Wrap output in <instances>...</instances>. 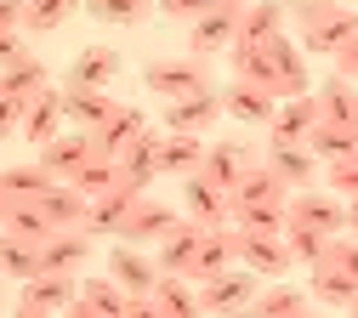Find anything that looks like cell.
Segmentation results:
<instances>
[{
  "label": "cell",
  "instance_id": "1",
  "mask_svg": "<svg viewBox=\"0 0 358 318\" xmlns=\"http://www.w3.org/2000/svg\"><path fill=\"white\" fill-rule=\"evenodd\" d=\"M148 312H154L148 296H125L108 273L103 279H85L80 296L69 301V318H148Z\"/></svg>",
  "mask_w": 358,
  "mask_h": 318
},
{
  "label": "cell",
  "instance_id": "2",
  "mask_svg": "<svg viewBox=\"0 0 358 318\" xmlns=\"http://www.w3.org/2000/svg\"><path fill=\"white\" fill-rule=\"evenodd\" d=\"M143 85L154 91V97H165V103H176V97H194V91H210V68H205V57H154L148 68H143Z\"/></svg>",
  "mask_w": 358,
  "mask_h": 318
},
{
  "label": "cell",
  "instance_id": "3",
  "mask_svg": "<svg viewBox=\"0 0 358 318\" xmlns=\"http://www.w3.org/2000/svg\"><path fill=\"white\" fill-rule=\"evenodd\" d=\"M256 301V273L250 267H222L199 279V312H239Z\"/></svg>",
  "mask_w": 358,
  "mask_h": 318
},
{
  "label": "cell",
  "instance_id": "4",
  "mask_svg": "<svg viewBox=\"0 0 358 318\" xmlns=\"http://www.w3.org/2000/svg\"><path fill=\"white\" fill-rule=\"evenodd\" d=\"M234 256L256 273V279H285V273H290L285 233H245V227H234Z\"/></svg>",
  "mask_w": 358,
  "mask_h": 318
},
{
  "label": "cell",
  "instance_id": "5",
  "mask_svg": "<svg viewBox=\"0 0 358 318\" xmlns=\"http://www.w3.org/2000/svg\"><path fill=\"white\" fill-rule=\"evenodd\" d=\"M80 296V284H74V273H46L40 267L34 279H23V290H17V312L23 318H40V312H69V301Z\"/></svg>",
  "mask_w": 358,
  "mask_h": 318
},
{
  "label": "cell",
  "instance_id": "6",
  "mask_svg": "<svg viewBox=\"0 0 358 318\" xmlns=\"http://www.w3.org/2000/svg\"><path fill=\"white\" fill-rule=\"evenodd\" d=\"M239 34V6H228V0H216V6L205 17L188 23V52L194 57H216V52H228Z\"/></svg>",
  "mask_w": 358,
  "mask_h": 318
},
{
  "label": "cell",
  "instance_id": "7",
  "mask_svg": "<svg viewBox=\"0 0 358 318\" xmlns=\"http://www.w3.org/2000/svg\"><path fill=\"white\" fill-rule=\"evenodd\" d=\"M176 222H182L176 210H165L159 199L137 194V199H131V210H125V222H120V239H125V245H159Z\"/></svg>",
  "mask_w": 358,
  "mask_h": 318
},
{
  "label": "cell",
  "instance_id": "8",
  "mask_svg": "<svg viewBox=\"0 0 358 318\" xmlns=\"http://www.w3.org/2000/svg\"><path fill=\"white\" fill-rule=\"evenodd\" d=\"M159 136H165V131H154V125H143V131H137V143L120 154V188L148 194V182L159 176Z\"/></svg>",
  "mask_w": 358,
  "mask_h": 318
},
{
  "label": "cell",
  "instance_id": "9",
  "mask_svg": "<svg viewBox=\"0 0 358 318\" xmlns=\"http://www.w3.org/2000/svg\"><path fill=\"white\" fill-rule=\"evenodd\" d=\"M85 261H92V233L85 227H52L40 239V267L46 273H80Z\"/></svg>",
  "mask_w": 358,
  "mask_h": 318
},
{
  "label": "cell",
  "instance_id": "10",
  "mask_svg": "<svg viewBox=\"0 0 358 318\" xmlns=\"http://www.w3.org/2000/svg\"><path fill=\"white\" fill-rule=\"evenodd\" d=\"M92 154H97V148H92V131H80V125H74V131H57L52 143H40V165L52 171V182H69Z\"/></svg>",
  "mask_w": 358,
  "mask_h": 318
},
{
  "label": "cell",
  "instance_id": "11",
  "mask_svg": "<svg viewBox=\"0 0 358 318\" xmlns=\"http://www.w3.org/2000/svg\"><path fill=\"white\" fill-rule=\"evenodd\" d=\"M182 210H188V222H199V227H222L234 205H228V188H216V182H210L205 171H188Z\"/></svg>",
  "mask_w": 358,
  "mask_h": 318
},
{
  "label": "cell",
  "instance_id": "12",
  "mask_svg": "<svg viewBox=\"0 0 358 318\" xmlns=\"http://www.w3.org/2000/svg\"><path fill=\"white\" fill-rule=\"evenodd\" d=\"M108 279H114L125 296H148L154 279H159V267L143 256V245H125V239H120V245L108 250Z\"/></svg>",
  "mask_w": 358,
  "mask_h": 318
},
{
  "label": "cell",
  "instance_id": "13",
  "mask_svg": "<svg viewBox=\"0 0 358 318\" xmlns=\"http://www.w3.org/2000/svg\"><path fill=\"white\" fill-rule=\"evenodd\" d=\"M313 125H319V97L301 91V97H279L273 120H267V136H273V143H307Z\"/></svg>",
  "mask_w": 358,
  "mask_h": 318
},
{
  "label": "cell",
  "instance_id": "14",
  "mask_svg": "<svg viewBox=\"0 0 358 318\" xmlns=\"http://www.w3.org/2000/svg\"><path fill=\"white\" fill-rule=\"evenodd\" d=\"M17 131L29 136L34 148H40V143H52V136L63 131V91H57V85H40L34 97L23 103V125H17Z\"/></svg>",
  "mask_w": 358,
  "mask_h": 318
},
{
  "label": "cell",
  "instance_id": "15",
  "mask_svg": "<svg viewBox=\"0 0 358 318\" xmlns=\"http://www.w3.org/2000/svg\"><path fill=\"white\" fill-rule=\"evenodd\" d=\"M285 222H301V227H319V233H341V222H347V205L336 194H296L285 199Z\"/></svg>",
  "mask_w": 358,
  "mask_h": 318
},
{
  "label": "cell",
  "instance_id": "16",
  "mask_svg": "<svg viewBox=\"0 0 358 318\" xmlns=\"http://www.w3.org/2000/svg\"><path fill=\"white\" fill-rule=\"evenodd\" d=\"M267 171H273L285 188H313V176H319V159H313L307 143H267Z\"/></svg>",
  "mask_w": 358,
  "mask_h": 318
},
{
  "label": "cell",
  "instance_id": "17",
  "mask_svg": "<svg viewBox=\"0 0 358 318\" xmlns=\"http://www.w3.org/2000/svg\"><path fill=\"white\" fill-rule=\"evenodd\" d=\"M199 239H205V227L182 216V222H176L171 233L159 239V250H154V267H159V273H182V279H188V267H194V256H199Z\"/></svg>",
  "mask_w": 358,
  "mask_h": 318
},
{
  "label": "cell",
  "instance_id": "18",
  "mask_svg": "<svg viewBox=\"0 0 358 318\" xmlns=\"http://www.w3.org/2000/svg\"><path fill=\"white\" fill-rule=\"evenodd\" d=\"M285 199H290V188H285V182L267 171L262 159L234 182V188H228V205H234V210H245V205H285ZM234 210H228V216H234Z\"/></svg>",
  "mask_w": 358,
  "mask_h": 318
},
{
  "label": "cell",
  "instance_id": "19",
  "mask_svg": "<svg viewBox=\"0 0 358 318\" xmlns=\"http://www.w3.org/2000/svg\"><path fill=\"white\" fill-rule=\"evenodd\" d=\"M148 307H154V318H194L199 312V290L182 273H159L154 290H148Z\"/></svg>",
  "mask_w": 358,
  "mask_h": 318
},
{
  "label": "cell",
  "instance_id": "20",
  "mask_svg": "<svg viewBox=\"0 0 358 318\" xmlns=\"http://www.w3.org/2000/svg\"><path fill=\"white\" fill-rule=\"evenodd\" d=\"M216 114H222V97H216V91H194V97H176V103H165V131L205 136Z\"/></svg>",
  "mask_w": 358,
  "mask_h": 318
},
{
  "label": "cell",
  "instance_id": "21",
  "mask_svg": "<svg viewBox=\"0 0 358 318\" xmlns=\"http://www.w3.org/2000/svg\"><path fill=\"white\" fill-rule=\"evenodd\" d=\"M307 148L319 165H341V159H358V125H341V120H319L307 131Z\"/></svg>",
  "mask_w": 358,
  "mask_h": 318
},
{
  "label": "cell",
  "instance_id": "22",
  "mask_svg": "<svg viewBox=\"0 0 358 318\" xmlns=\"http://www.w3.org/2000/svg\"><path fill=\"white\" fill-rule=\"evenodd\" d=\"M148 125V114L143 108H114L103 125H92V148L97 154H108V159H120L131 143H137V131Z\"/></svg>",
  "mask_w": 358,
  "mask_h": 318
},
{
  "label": "cell",
  "instance_id": "23",
  "mask_svg": "<svg viewBox=\"0 0 358 318\" xmlns=\"http://www.w3.org/2000/svg\"><path fill=\"white\" fill-rule=\"evenodd\" d=\"M250 165H256L250 143H239V136H228V143H210V148H205V165H199V171H205V176L216 182V188H234V182H239V176H245Z\"/></svg>",
  "mask_w": 358,
  "mask_h": 318
},
{
  "label": "cell",
  "instance_id": "24",
  "mask_svg": "<svg viewBox=\"0 0 358 318\" xmlns=\"http://www.w3.org/2000/svg\"><path fill=\"white\" fill-rule=\"evenodd\" d=\"M273 108H279V97H273V91H262V85H250V80H234L228 91H222V114H234L245 125H267Z\"/></svg>",
  "mask_w": 358,
  "mask_h": 318
},
{
  "label": "cell",
  "instance_id": "25",
  "mask_svg": "<svg viewBox=\"0 0 358 318\" xmlns=\"http://www.w3.org/2000/svg\"><path fill=\"white\" fill-rule=\"evenodd\" d=\"M120 103L108 97L103 85H63V120H74L80 131H92V125H103L108 114H114Z\"/></svg>",
  "mask_w": 358,
  "mask_h": 318
},
{
  "label": "cell",
  "instance_id": "26",
  "mask_svg": "<svg viewBox=\"0 0 358 318\" xmlns=\"http://www.w3.org/2000/svg\"><path fill=\"white\" fill-rule=\"evenodd\" d=\"M307 296H313V301H330V307H352V301H358V284H352V273H347L336 256H319V261H313Z\"/></svg>",
  "mask_w": 358,
  "mask_h": 318
},
{
  "label": "cell",
  "instance_id": "27",
  "mask_svg": "<svg viewBox=\"0 0 358 318\" xmlns=\"http://www.w3.org/2000/svg\"><path fill=\"white\" fill-rule=\"evenodd\" d=\"M131 199H137L131 188H108V194H97L92 205H85V222H80V227H85L92 239H120V222H125Z\"/></svg>",
  "mask_w": 358,
  "mask_h": 318
},
{
  "label": "cell",
  "instance_id": "28",
  "mask_svg": "<svg viewBox=\"0 0 358 318\" xmlns=\"http://www.w3.org/2000/svg\"><path fill=\"white\" fill-rule=\"evenodd\" d=\"M358 29V17L347 12V6H336V12H324L319 23H307L301 29V52H319V57H336L341 52V40Z\"/></svg>",
  "mask_w": 358,
  "mask_h": 318
},
{
  "label": "cell",
  "instance_id": "29",
  "mask_svg": "<svg viewBox=\"0 0 358 318\" xmlns=\"http://www.w3.org/2000/svg\"><path fill=\"white\" fill-rule=\"evenodd\" d=\"M114 74H120V52H114V45H85V52L69 63L63 85H103V91H108Z\"/></svg>",
  "mask_w": 358,
  "mask_h": 318
},
{
  "label": "cell",
  "instance_id": "30",
  "mask_svg": "<svg viewBox=\"0 0 358 318\" xmlns=\"http://www.w3.org/2000/svg\"><path fill=\"white\" fill-rule=\"evenodd\" d=\"M34 205L46 210V222H52V227H80V222H85V205H92V199H85L74 182H52V188L40 194Z\"/></svg>",
  "mask_w": 358,
  "mask_h": 318
},
{
  "label": "cell",
  "instance_id": "31",
  "mask_svg": "<svg viewBox=\"0 0 358 318\" xmlns=\"http://www.w3.org/2000/svg\"><path fill=\"white\" fill-rule=\"evenodd\" d=\"M52 188V171L46 165H0V199H6V205H17V199H40V194H46Z\"/></svg>",
  "mask_w": 358,
  "mask_h": 318
},
{
  "label": "cell",
  "instance_id": "32",
  "mask_svg": "<svg viewBox=\"0 0 358 318\" xmlns=\"http://www.w3.org/2000/svg\"><path fill=\"white\" fill-rule=\"evenodd\" d=\"M279 29H285V6L279 0H250V6H239V34L234 40L262 45V40H273Z\"/></svg>",
  "mask_w": 358,
  "mask_h": 318
},
{
  "label": "cell",
  "instance_id": "33",
  "mask_svg": "<svg viewBox=\"0 0 358 318\" xmlns=\"http://www.w3.org/2000/svg\"><path fill=\"white\" fill-rule=\"evenodd\" d=\"M199 165H205V143H199V136H188V131H165V136H159V171L188 176V171H199Z\"/></svg>",
  "mask_w": 358,
  "mask_h": 318
},
{
  "label": "cell",
  "instance_id": "34",
  "mask_svg": "<svg viewBox=\"0 0 358 318\" xmlns=\"http://www.w3.org/2000/svg\"><path fill=\"white\" fill-rule=\"evenodd\" d=\"M222 267H234V233H228V227H205V239H199V256H194V267H188V279L199 284V279H210V273H222Z\"/></svg>",
  "mask_w": 358,
  "mask_h": 318
},
{
  "label": "cell",
  "instance_id": "35",
  "mask_svg": "<svg viewBox=\"0 0 358 318\" xmlns=\"http://www.w3.org/2000/svg\"><path fill=\"white\" fill-rule=\"evenodd\" d=\"M319 120H341V125H358V91H352V80L347 74H336V80H324L319 91Z\"/></svg>",
  "mask_w": 358,
  "mask_h": 318
},
{
  "label": "cell",
  "instance_id": "36",
  "mask_svg": "<svg viewBox=\"0 0 358 318\" xmlns=\"http://www.w3.org/2000/svg\"><path fill=\"white\" fill-rule=\"evenodd\" d=\"M40 85H52V80H46V63H40V57H17V63H6V68H0V97L29 103Z\"/></svg>",
  "mask_w": 358,
  "mask_h": 318
},
{
  "label": "cell",
  "instance_id": "37",
  "mask_svg": "<svg viewBox=\"0 0 358 318\" xmlns=\"http://www.w3.org/2000/svg\"><path fill=\"white\" fill-rule=\"evenodd\" d=\"M228 57H234V80H250V85H262V91H273V52H267V45L234 40Z\"/></svg>",
  "mask_w": 358,
  "mask_h": 318
},
{
  "label": "cell",
  "instance_id": "38",
  "mask_svg": "<svg viewBox=\"0 0 358 318\" xmlns=\"http://www.w3.org/2000/svg\"><path fill=\"white\" fill-rule=\"evenodd\" d=\"M40 273V245H29V239H12L6 227H0V279H34Z\"/></svg>",
  "mask_w": 358,
  "mask_h": 318
},
{
  "label": "cell",
  "instance_id": "39",
  "mask_svg": "<svg viewBox=\"0 0 358 318\" xmlns=\"http://www.w3.org/2000/svg\"><path fill=\"white\" fill-rule=\"evenodd\" d=\"M74 188L85 194V199H97V194H108V188H120V159H108V154H92V159H85L74 176Z\"/></svg>",
  "mask_w": 358,
  "mask_h": 318
},
{
  "label": "cell",
  "instance_id": "40",
  "mask_svg": "<svg viewBox=\"0 0 358 318\" xmlns=\"http://www.w3.org/2000/svg\"><path fill=\"white\" fill-rule=\"evenodd\" d=\"M0 227H6L12 239H29V245H40V239L52 233V222H46V210H40L34 199H17V205H6V222H0Z\"/></svg>",
  "mask_w": 358,
  "mask_h": 318
},
{
  "label": "cell",
  "instance_id": "41",
  "mask_svg": "<svg viewBox=\"0 0 358 318\" xmlns=\"http://www.w3.org/2000/svg\"><path fill=\"white\" fill-rule=\"evenodd\" d=\"M250 307H256L262 318H301V312L313 307V296H307V290H296V284H273L267 296H256Z\"/></svg>",
  "mask_w": 358,
  "mask_h": 318
},
{
  "label": "cell",
  "instance_id": "42",
  "mask_svg": "<svg viewBox=\"0 0 358 318\" xmlns=\"http://www.w3.org/2000/svg\"><path fill=\"white\" fill-rule=\"evenodd\" d=\"M80 0H29V12H23V34H52L74 17Z\"/></svg>",
  "mask_w": 358,
  "mask_h": 318
},
{
  "label": "cell",
  "instance_id": "43",
  "mask_svg": "<svg viewBox=\"0 0 358 318\" xmlns=\"http://www.w3.org/2000/svg\"><path fill=\"white\" fill-rule=\"evenodd\" d=\"M85 12H92L97 23H120V29H131V23H143V17L154 12V0H85Z\"/></svg>",
  "mask_w": 358,
  "mask_h": 318
},
{
  "label": "cell",
  "instance_id": "44",
  "mask_svg": "<svg viewBox=\"0 0 358 318\" xmlns=\"http://www.w3.org/2000/svg\"><path fill=\"white\" fill-rule=\"evenodd\" d=\"M336 233H319V227H301V222H285V245H290V261H319L324 256V245H330Z\"/></svg>",
  "mask_w": 358,
  "mask_h": 318
},
{
  "label": "cell",
  "instance_id": "45",
  "mask_svg": "<svg viewBox=\"0 0 358 318\" xmlns=\"http://www.w3.org/2000/svg\"><path fill=\"white\" fill-rule=\"evenodd\" d=\"M234 227H245V233H285V205H245V210H234Z\"/></svg>",
  "mask_w": 358,
  "mask_h": 318
},
{
  "label": "cell",
  "instance_id": "46",
  "mask_svg": "<svg viewBox=\"0 0 358 318\" xmlns=\"http://www.w3.org/2000/svg\"><path fill=\"white\" fill-rule=\"evenodd\" d=\"M330 171V194L336 199H358V159H341V165H324Z\"/></svg>",
  "mask_w": 358,
  "mask_h": 318
},
{
  "label": "cell",
  "instance_id": "47",
  "mask_svg": "<svg viewBox=\"0 0 358 318\" xmlns=\"http://www.w3.org/2000/svg\"><path fill=\"white\" fill-rule=\"evenodd\" d=\"M210 6H216V0H159V12L176 17V23H194V17H205Z\"/></svg>",
  "mask_w": 358,
  "mask_h": 318
},
{
  "label": "cell",
  "instance_id": "48",
  "mask_svg": "<svg viewBox=\"0 0 358 318\" xmlns=\"http://www.w3.org/2000/svg\"><path fill=\"white\" fill-rule=\"evenodd\" d=\"M336 6H341V0H290V17L307 29V23H319V17H324V12H336Z\"/></svg>",
  "mask_w": 358,
  "mask_h": 318
},
{
  "label": "cell",
  "instance_id": "49",
  "mask_svg": "<svg viewBox=\"0 0 358 318\" xmlns=\"http://www.w3.org/2000/svg\"><path fill=\"white\" fill-rule=\"evenodd\" d=\"M17 125H23V103L17 97H0V143L17 136Z\"/></svg>",
  "mask_w": 358,
  "mask_h": 318
},
{
  "label": "cell",
  "instance_id": "50",
  "mask_svg": "<svg viewBox=\"0 0 358 318\" xmlns=\"http://www.w3.org/2000/svg\"><path fill=\"white\" fill-rule=\"evenodd\" d=\"M17 57H29V52H23V29H0V68L17 63Z\"/></svg>",
  "mask_w": 358,
  "mask_h": 318
},
{
  "label": "cell",
  "instance_id": "51",
  "mask_svg": "<svg viewBox=\"0 0 358 318\" xmlns=\"http://www.w3.org/2000/svg\"><path fill=\"white\" fill-rule=\"evenodd\" d=\"M336 68H341V74H347V80H352V74H358V29H352V34H347V40H341V52H336Z\"/></svg>",
  "mask_w": 358,
  "mask_h": 318
},
{
  "label": "cell",
  "instance_id": "52",
  "mask_svg": "<svg viewBox=\"0 0 358 318\" xmlns=\"http://www.w3.org/2000/svg\"><path fill=\"white\" fill-rule=\"evenodd\" d=\"M23 12L29 0H0V29H23Z\"/></svg>",
  "mask_w": 358,
  "mask_h": 318
},
{
  "label": "cell",
  "instance_id": "53",
  "mask_svg": "<svg viewBox=\"0 0 358 318\" xmlns=\"http://www.w3.org/2000/svg\"><path fill=\"white\" fill-rule=\"evenodd\" d=\"M341 205H347V222H341V233H347V239H358V199H341Z\"/></svg>",
  "mask_w": 358,
  "mask_h": 318
},
{
  "label": "cell",
  "instance_id": "54",
  "mask_svg": "<svg viewBox=\"0 0 358 318\" xmlns=\"http://www.w3.org/2000/svg\"><path fill=\"white\" fill-rule=\"evenodd\" d=\"M228 6H250V0H228Z\"/></svg>",
  "mask_w": 358,
  "mask_h": 318
},
{
  "label": "cell",
  "instance_id": "55",
  "mask_svg": "<svg viewBox=\"0 0 358 318\" xmlns=\"http://www.w3.org/2000/svg\"><path fill=\"white\" fill-rule=\"evenodd\" d=\"M0 222H6V199H0Z\"/></svg>",
  "mask_w": 358,
  "mask_h": 318
},
{
  "label": "cell",
  "instance_id": "56",
  "mask_svg": "<svg viewBox=\"0 0 358 318\" xmlns=\"http://www.w3.org/2000/svg\"><path fill=\"white\" fill-rule=\"evenodd\" d=\"M347 312H358V301H352V307H347Z\"/></svg>",
  "mask_w": 358,
  "mask_h": 318
}]
</instances>
